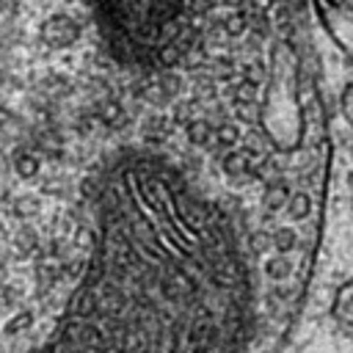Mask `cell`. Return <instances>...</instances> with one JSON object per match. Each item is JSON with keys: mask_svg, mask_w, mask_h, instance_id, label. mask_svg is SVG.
<instances>
[{"mask_svg": "<svg viewBox=\"0 0 353 353\" xmlns=\"http://www.w3.org/2000/svg\"><path fill=\"white\" fill-rule=\"evenodd\" d=\"M39 168H41V160H39L33 152L17 149V154H14V171H17L22 179H33V176L39 174Z\"/></svg>", "mask_w": 353, "mask_h": 353, "instance_id": "52a82bcc", "label": "cell"}, {"mask_svg": "<svg viewBox=\"0 0 353 353\" xmlns=\"http://www.w3.org/2000/svg\"><path fill=\"white\" fill-rule=\"evenodd\" d=\"M157 63L165 66V69L176 66V63H179V50H176V44H163V47L157 50Z\"/></svg>", "mask_w": 353, "mask_h": 353, "instance_id": "5bb4252c", "label": "cell"}, {"mask_svg": "<svg viewBox=\"0 0 353 353\" xmlns=\"http://www.w3.org/2000/svg\"><path fill=\"white\" fill-rule=\"evenodd\" d=\"M287 196H290V188L284 185V182H270V185H265V193H262V207L268 210V212H281L284 210V204H287Z\"/></svg>", "mask_w": 353, "mask_h": 353, "instance_id": "8992f818", "label": "cell"}, {"mask_svg": "<svg viewBox=\"0 0 353 353\" xmlns=\"http://www.w3.org/2000/svg\"><path fill=\"white\" fill-rule=\"evenodd\" d=\"M80 25L69 17V14H52L44 25H41V39L47 47L52 50H63V47H72L77 39H80Z\"/></svg>", "mask_w": 353, "mask_h": 353, "instance_id": "7a4b0ae2", "label": "cell"}, {"mask_svg": "<svg viewBox=\"0 0 353 353\" xmlns=\"http://www.w3.org/2000/svg\"><path fill=\"white\" fill-rule=\"evenodd\" d=\"M234 99L243 102V105H251V102L256 99V83H254L251 77H245L243 83H237V85H234Z\"/></svg>", "mask_w": 353, "mask_h": 353, "instance_id": "4fadbf2b", "label": "cell"}, {"mask_svg": "<svg viewBox=\"0 0 353 353\" xmlns=\"http://www.w3.org/2000/svg\"><path fill=\"white\" fill-rule=\"evenodd\" d=\"M284 210H287L290 221H306L309 212H312V196L306 190H290Z\"/></svg>", "mask_w": 353, "mask_h": 353, "instance_id": "277c9868", "label": "cell"}, {"mask_svg": "<svg viewBox=\"0 0 353 353\" xmlns=\"http://www.w3.org/2000/svg\"><path fill=\"white\" fill-rule=\"evenodd\" d=\"M336 314L342 320H347V314H350V284H342L336 292Z\"/></svg>", "mask_w": 353, "mask_h": 353, "instance_id": "9a60e30c", "label": "cell"}, {"mask_svg": "<svg viewBox=\"0 0 353 353\" xmlns=\"http://www.w3.org/2000/svg\"><path fill=\"white\" fill-rule=\"evenodd\" d=\"M212 138L221 149H232L237 141H240V130L234 124H221L218 130H212Z\"/></svg>", "mask_w": 353, "mask_h": 353, "instance_id": "7c38bea8", "label": "cell"}, {"mask_svg": "<svg viewBox=\"0 0 353 353\" xmlns=\"http://www.w3.org/2000/svg\"><path fill=\"white\" fill-rule=\"evenodd\" d=\"M350 94H353V88H350V85H345V88H342V97H339V102H342V113H345V119H350Z\"/></svg>", "mask_w": 353, "mask_h": 353, "instance_id": "2e32d148", "label": "cell"}, {"mask_svg": "<svg viewBox=\"0 0 353 353\" xmlns=\"http://www.w3.org/2000/svg\"><path fill=\"white\" fill-rule=\"evenodd\" d=\"M221 28H223V33H226V36L240 39V36L251 28V22H248V17H245L243 11H234V14H229V17L221 22Z\"/></svg>", "mask_w": 353, "mask_h": 353, "instance_id": "8fae6325", "label": "cell"}, {"mask_svg": "<svg viewBox=\"0 0 353 353\" xmlns=\"http://www.w3.org/2000/svg\"><path fill=\"white\" fill-rule=\"evenodd\" d=\"M221 171L229 179H243L251 174V152L248 149H229L221 157Z\"/></svg>", "mask_w": 353, "mask_h": 353, "instance_id": "3957f363", "label": "cell"}, {"mask_svg": "<svg viewBox=\"0 0 353 353\" xmlns=\"http://www.w3.org/2000/svg\"><path fill=\"white\" fill-rule=\"evenodd\" d=\"M99 119H102V124H105V127L119 130V127H124V124H127V110L121 108V102L108 99V102L102 105V110H99Z\"/></svg>", "mask_w": 353, "mask_h": 353, "instance_id": "9c48e42d", "label": "cell"}, {"mask_svg": "<svg viewBox=\"0 0 353 353\" xmlns=\"http://www.w3.org/2000/svg\"><path fill=\"white\" fill-rule=\"evenodd\" d=\"M262 273H265L270 281L281 284V281H287V279L292 276V262H290V256H287V254H273V256H268V259H265Z\"/></svg>", "mask_w": 353, "mask_h": 353, "instance_id": "5b68a950", "label": "cell"}, {"mask_svg": "<svg viewBox=\"0 0 353 353\" xmlns=\"http://www.w3.org/2000/svg\"><path fill=\"white\" fill-rule=\"evenodd\" d=\"M270 245L276 248V254H290L298 245V232L292 226H276L270 234Z\"/></svg>", "mask_w": 353, "mask_h": 353, "instance_id": "ba28073f", "label": "cell"}, {"mask_svg": "<svg viewBox=\"0 0 353 353\" xmlns=\"http://www.w3.org/2000/svg\"><path fill=\"white\" fill-rule=\"evenodd\" d=\"M223 215L215 210L188 243L146 232V215L130 212L132 234L119 210L105 218L80 298L41 353H245L251 279Z\"/></svg>", "mask_w": 353, "mask_h": 353, "instance_id": "6da1fadb", "label": "cell"}, {"mask_svg": "<svg viewBox=\"0 0 353 353\" xmlns=\"http://www.w3.org/2000/svg\"><path fill=\"white\" fill-rule=\"evenodd\" d=\"M185 135H188V141H190L193 146H207V143L212 141V127H210V121H204V119H193V121H188Z\"/></svg>", "mask_w": 353, "mask_h": 353, "instance_id": "30bf717a", "label": "cell"}, {"mask_svg": "<svg viewBox=\"0 0 353 353\" xmlns=\"http://www.w3.org/2000/svg\"><path fill=\"white\" fill-rule=\"evenodd\" d=\"M251 6L256 8V14H262V11H268L273 6V0H251Z\"/></svg>", "mask_w": 353, "mask_h": 353, "instance_id": "e0dca14e", "label": "cell"}]
</instances>
